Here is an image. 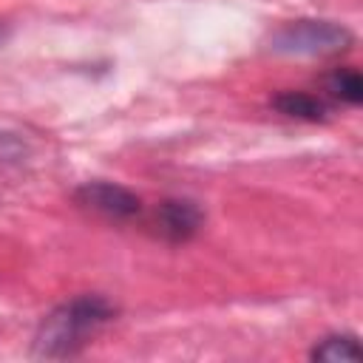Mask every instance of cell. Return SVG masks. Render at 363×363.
<instances>
[{"label":"cell","instance_id":"cell-2","mask_svg":"<svg viewBox=\"0 0 363 363\" xmlns=\"http://www.w3.org/2000/svg\"><path fill=\"white\" fill-rule=\"evenodd\" d=\"M269 45L278 54H301V57L335 54L352 45V31L332 20H295L278 28Z\"/></svg>","mask_w":363,"mask_h":363},{"label":"cell","instance_id":"cell-4","mask_svg":"<svg viewBox=\"0 0 363 363\" xmlns=\"http://www.w3.org/2000/svg\"><path fill=\"white\" fill-rule=\"evenodd\" d=\"M204 224V213L190 199H164L153 213V227L167 241H187Z\"/></svg>","mask_w":363,"mask_h":363},{"label":"cell","instance_id":"cell-1","mask_svg":"<svg viewBox=\"0 0 363 363\" xmlns=\"http://www.w3.org/2000/svg\"><path fill=\"white\" fill-rule=\"evenodd\" d=\"M113 318V306L102 295H79L57 306L37 329V352L43 357H68L77 354L88 337H94Z\"/></svg>","mask_w":363,"mask_h":363},{"label":"cell","instance_id":"cell-6","mask_svg":"<svg viewBox=\"0 0 363 363\" xmlns=\"http://www.w3.org/2000/svg\"><path fill=\"white\" fill-rule=\"evenodd\" d=\"M312 360H329V363H337V360H357L360 357V346H357V337L354 335H329L323 337L312 352H309Z\"/></svg>","mask_w":363,"mask_h":363},{"label":"cell","instance_id":"cell-3","mask_svg":"<svg viewBox=\"0 0 363 363\" xmlns=\"http://www.w3.org/2000/svg\"><path fill=\"white\" fill-rule=\"evenodd\" d=\"M77 204H82L85 210H94L105 218H133L142 210V201L136 193H130L122 184L113 182H85L77 193H74Z\"/></svg>","mask_w":363,"mask_h":363},{"label":"cell","instance_id":"cell-8","mask_svg":"<svg viewBox=\"0 0 363 363\" xmlns=\"http://www.w3.org/2000/svg\"><path fill=\"white\" fill-rule=\"evenodd\" d=\"M23 153H26V145L14 133H3L0 130V159H17Z\"/></svg>","mask_w":363,"mask_h":363},{"label":"cell","instance_id":"cell-7","mask_svg":"<svg viewBox=\"0 0 363 363\" xmlns=\"http://www.w3.org/2000/svg\"><path fill=\"white\" fill-rule=\"evenodd\" d=\"M326 85H329L332 96L343 99L346 105H360V99H363V79L354 68H337L326 79Z\"/></svg>","mask_w":363,"mask_h":363},{"label":"cell","instance_id":"cell-5","mask_svg":"<svg viewBox=\"0 0 363 363\" xmlns=\"http://www.w3.org/2000/svg\"><path fill=\"white\" fill-rule=\"evenodd\" d=\"M272 105L284 116H292V119H303V122H323L326 119V105L306 91H284L272 99Z\"/></svg>","mask_w":363,"mask_h":363}]
</instances>
